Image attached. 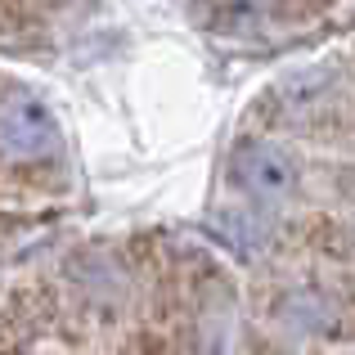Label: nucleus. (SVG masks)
<instances>
[{
	"instance_id": "f257e3e1",
	"label": "nucleus",
	"mask_w": 355,
	"mask_h": 355,
	"mask_svg": "<svg viewBox=\"0 0 355 355\" xmlns=\"http://www.w3.org/2000/svg\"><path fill=\"white\" fill-rule=\"evenodd\" d=\"M0 144L23 162H54L63 153V130L32 90L14 86L0 95Z\"/></svg>"
},
{
	"instance_id": "f03ea898",
	"label": "nucleus",
	"mask_w": 355,
	"mask_h": 355,
	"mask_svg": "<svg viewBox=\"0 0 355 355\" xmlns=\"http://www.w3.org/2000/svg\"><path fill=\"white\" fill-rule=\"evenodd\" d=\"M230 175L248 198L279 202L297 189V162L275 144H243L230 162Z\"/></svg>"
}]
</instances>
